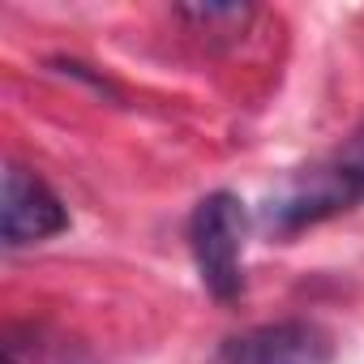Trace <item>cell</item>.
I'll return each mask as SVG.
<instances>
[{
    "label": "cell",
    "instance_id": "obj_1",
    "mask_svg": "<svg viewBox=\"0 0 364 364\" xmlns=\"http://www.w3.org/2000/svg\"><path fill=\"white\" fill-rule=\"evenodd\" d=\"M245 228H249L245 202L228 189L202 198L193 219H189V249H193L198 274H202V283L215 300H232L245 283V274H240Z\"/></svg>",
    "mask_w": 364,
    "mask_h": 364
},
{
    "label": "cell",
    "instance_id": "obj_2",
    "mask_svg": "<svg viewBox=\"0 0 364 364\" xmlns=\"http://www.w3.org/2000/svg\"><path fill=\"white\" fill-rule=\"evenodd\" d=\"M355 202H364V124L347 137V146L334 154L330 167H317L309 176V185H300L296 193H287L283 202L270 206V223L304 228V223H317Z\"/></svg>",
    "mask_w": 364,
    "mask_h": 364
},
{
    "label": "cell",
    "instance_id": "obj_3",
    "mask_svg": "<svg viewBox=\"0 0 364 364\" xmlns=\"http://www.w3.org/2000/svg\"><path fill=\"white\" fill-rule=\"evenodd\" d=\"M65 228H69V210L60 206V198L26 167H9L5 189H0V236H5V245L9 249L39 245L60 236Z\"/></svg>",
    "mask_w": 364,
    "mask_h": 364
},
{
    "label": "cell",
    "instance_id": "obj_4",
    "mask_svg": "<svg viewBox=\"0 0 364 364\" xmlns=\"http://www.w3.org/2000/svg\"><path fill=\"white\" fill-rule=\"evenodd\" d=\"M334 338L317 321H270L240 338H232L219 355V364H330Z\"/></svg>",
    "mask_w": 364,
    "mask_h": 364
}]
</instances>
